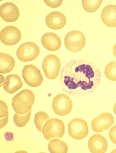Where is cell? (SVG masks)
I'll return each instance as SVG.
<instances>
[{
  "mask_svg": "<svg viewBox=\"0 0 116 153\" xmlns=\"http://www.w3.org/2000/svg\"><path fill=\"white\" fill-rule=\"evenodd\" d=\"M52 108L56 115L60 116H65L69 114L72 111V100L66 94H59L53 100Z\"/></svg>",
  "mask_w": 116,
  "mask_h": 153,
  "instance_id": "obj_8",
  "label": "cell"
},
{
  "mask_svg": "<svg viewBox=\"0 0 116 153\" xmlns=\"http://www.w3.org/2000/svg\"><path fill=\"white\" fill-rule=\"evenodd\" d=\"M35 100V96L33 91L24 89L13 97L12 107L16 113L25 114L32 110Z\"/></svg>",
  "mask_w": 116,
  "mask_h": 153,
  "instance_id": "obj_2",
  "label": "cell"
},
{
  "mask_svg": "<svg viewBox=\"0 0 116 153\" xmlns=\"http://www.w3.org/2000/svg\"><path fill=\"white\" fill-rule=\"evenodd\" d=\"M1 114H0V118L4 117L8 114V108L7 105L5 102L1 100Z\"/></svg>",
  "mask_w": 116,
  "mask_h": 153,
  "instance_id": "obj_25",
  "label": "cell"
},
{
  "mask_svg": "<svg viewBox=\"0 0 116 153\" xmlns=\"http://www.w3.org/2000/svg\"><path fill=\"white\" fill-rule=\"evenodd\" d=\"M113 54H114V57L116 58V44H115V45L113 47Z\"/></svg>",
  "mask_w": 116,
  "mask_h": 153,
  "instance_id": "obj_28",
  "label": "cell"
},
{
  "mask_svg": "<svg viewBox=\"0 0 116 153\" xmlns=\"http://www.w3.org/2000/svg\"><path fill=\"white\" fill-rule=\"evenodd\" d=\"M63 0H45L44 1V3L47 6L52 8H57L61 6L63 2Z\"/></svg>",
  "mask_w": 116,
  "mask_h": 153,
  "instance_id": "obj_24",
  "label": "cell"
},
{
  "mask_svg": "<svg viewBox=\"0 0 116 153\" xmlns=\"http://www.w3.org/2000/svg\"><path fill=\"white\" fill-rule=\"evenodd\" d=\"M60 59L53 54L47 55L43 60L42 68L45 76L49 80H55L59 76L61 68Z\"/></svg>",
  "mask_w": 116,
  "mask_h": 153,
  "instance_id": "obj_5",
  "label": "cell"
},
{
  "mask_svg": "<svg viewBox=\"0 0 116 153\" xmlns=\"http://www.w3.org/2000/svg\"><path fill=\"white\" fill-rule=\"evenodd\" d=\"M111 153H116V149L113 150L112 152H111Z\"/></svg>",
  "mask_w": 116,
  "mask_h": 153,
  "instance_id": "obj_30",
  "label": "cell"
},
{
  "mask_svg": "<svg viewBox=\"0 0 116 153\" xmlns=\"http://www.w3.org/2000/svg\"><path fill=\"white\" fill-rule=\"evenodd\" d=\"M101 80L100 71L95 64L79 59L67 62L60 71L59 77L63 90L74 97L91 94L98 88Z\"/></svg>",
  "mask_w": 116,
  "mask_h": 153,
  "instance_id": "obj_1",
  "label": "cell"
},
{
  "mask_svg": "<svg viewBox=\"0 0 116 153\" xmlns=\"http://www.w3.org/2000/svg\"><path fill=\"white\" fill-rule=\"evenodd\" d=\"M88 147L91 153H105L108 149L107 140L100 134H94L89 140Z\"/></svg>",
  "mask_w": 116,
  "mask_h": 153,
  "instance_id": "obj_13",
  "label": "cell"
},
{
  "mask_svg": "<svg viewBox=\"0 0 116 153\" xmlns=\"http://www.w3.org/2000/svg\"><path fill=\"white\" fill-rule=\"evenodd\" d=\"M23 82L21 77L16 74H11L6 76L3 88L6 92L13 94L23 87Z\"/></svg>",
  "mask_w": 116,
  "mask_h": 153,
  "instance_id": "obj_16",
  "label": "cell"
},
{
  "mask_svg": "<svg viewBox=\"0 0 116 153\" xmlns=\"http://www.w3.org/2000/svg\"><path fill=\"white\" fill-rule=\"evenodd\" d=\"M22 37L21 31L14 26H8L4 28L0 33L1 42L7 46H13L20 41Z\"/></svg>",
  "mask_w": 116,
  "mask_h": 153,
  "instance_id": "obj_10",
  "label": "cell"
},
{
  "mask_svg": "<svg viewBox=\"0 0 116 153\" xmlns=\"http://www.w3.org/2000/svg\"><path fill=\"white\" fill-rule=\"evenodd\" d=\"M22 76L26 83L32 88L40 86L44 80L41 71L37 67L32 64L26 65L24 67Z\"/></svg>",
  "mask_w": 116,
  "mask_h": 153,
  "instance_id": "obj_9",
  "label": "cell"
},
{
  "mask_svg": "<svg viewBox=\"0 0 116 153\" xmlns=\"http://www.w3.org/2000/svg\"><path fill=\"white\" fill-rule=\"evenodd\" d=\"M68 129L70 136L77 140L84 139L89 132L87 122L84 119L79 118H75L70 121Z\"/></svg>",
  "mask_w": 116,
  "mask_h": 153,
  "instance_id": "obj_7",
  "label": "cell"
},
{
  "mask_svg": "<svg viewBox=\"0 0 116 153\" xmlns=\"http://www.w3.org/2000/svg\"><path fill=\"white\" fill-rule=\"evenodd\" d=\"M50 119L49 115L44 111H40L36 113L35 116L34 123L39 131L42 132L43 126Z\"/></svg>",
  "mask_w": 116,
  "mask_h": 153,
  "instance_id": "obj_20",
  "label": "cell"
},
{
  "mask_svg": "<svg viewBox=\"0 0 116 153\" xmlns=\"http://www.w3.org/2000/svg\"><path fill=\"white\" fill-rule=\"evenodd\" d=\"M41 42L45 49L51 52L59 50L62 45V41L60 37L50 32L43 35L41 38Z\"/></svg>",
  "mask_w": 116,
  "mask_h": 153,
  "instance_id": "obj_15",
  "label": "cell"
},
{
  "mask_svg": "<svg viewBox=\"0 0 116 153\" xmlns=\"http://www.w3.org/2000/svg\"><path fill=\"white\" fill-rule=\"evenodd\" d=\"M20 15L19 9L13 2H7L0 7V16L6 22H15L18 19Z\"/></svg>",
  "mask_w": 116,
  "mask_h": 153,
  "instance_id": "obj_12",
  "label": "cell"
},
{
  "mask_svg": "<svg viewBox=\"0 0 116 153\" xmlns=\"http://www.w3.org/2000/svg\"><path fill=\"white\" fill-rule=\"evenodd\" d=\"M113 112H114V114H115L116 115V102L115 103V104H114V106H113Z\"/></svg>",
  "mask_w": 116,
  "mask_h": 153,
  "instance_id": "obj_29",
  "label": "cell"
},
{
  "mask_svg": "<svg viewBox=\"0 0 116 153\" xmlns=\"http://www.w3.org/2000/svg\"><path fill=\"white\" fill-rule=\"evenodd\" d=\"M8 114L6 115L5 117L1 119V129L3 128L7 124L8 122Z\"/></svg>",
  "mask_w": 116,
  "mask_h": 153,
  "instance_id": "obj_27",
  "label": "cell"
},
{
  "mask_svg": "<svg viewBox=\"0 0 116 153\" xmlns=\"http://www.w3.org/2000/svg\"><path fill=\"white\" fill-rule=\"evenodd\" d=\"M105 74L108 79L112 81H116V61L111 62L106 66Z\"/></svg>",
  "mask_w": 116,
  "mask_h": 153,
  "instance_id": "obj_23",
  "label": "cell"
},
{
  "mask_svg": "<svg viewBox=\"0 0 116 153\" xmlns=\"http://www.w3.org/2000/svg\"><path fill=\"white\" fill-rule=\"evenodd\" d=\"M65 16L61 12L54 11L47 15L45 19L46 24L48 28L53 30L63 29L66 24Z\"/></svg>",
  "mask_w": 116,
  "mask_h": 153,
  "instance_id": "obj_14",
  "label": "cell"
},
{
  "mask_svg": "<svg viewBox=\"0 0 116 153\" xmlns=\"http://www.w3.org/2000/svg\"><path fill=\"white\" fill-rule=\"evenodd\" d=\"M109 136L111 141L116 144V124L110 129Z\"/></svg>",
  "mask_w": 116,
  "mask_h": 153,
  "instance_id": "obj_26",
  "label": "cell"
},
{
  "mask_svg": "<svg viewBox=\"0 0 116 153\" xmlns=\"http://www.w3.org/2000/svg\"><path fill=\"white\" fill-rule=\"evenodd\" d=\"M86 38L83 32L73 30L69 32L64 38L66 48L73 53L80 52L85 46Z\"/></svg>",
  "mask_w": 116,
  "mask_h": 153,
  "instance_id": "obj_4",
  "label": "cell"
},
{
  "mask_svg": "<svg viewBox=\"0 0 116 153\" xmlns=\"http://www.w3.org/2000/svg\"><path fill=\"white\" fill-rule=\"evenodd\" d=\"M40 49L38 45L32 42H28L21 44L17 49V56L23 62L32 61L38 57Z\"/></svg>",
  "mask_w": 116,
  "mask_h": 153,
  "instance_id": "obj_6",
  "label": "cell"
},
{
  "mask_svg": "<svg viewBox=\"0 0 116 153\" xmlns=\"http://www.w3.org/2000/svg\"><path fill=\"white\" fill-rule=\"evenodd\" d=\"M15 65L14 59L7 53H0V73L7 74L11 72Z\"/></svg>",
  "mask_w": 116,
  "mask_h": 153,
  "instance_id": "obj_18",
  "label": "cell"
},
{
  "mask_svg": "<svg viewBox=\"0 0 116 153\" xmlns=\"http://www.w3.org/2000/svg\"><path fill=\"white\" fill-rule=\"evenodd\" d=\"M114 122V118L111 114L102 113L92 121V128L94 132H102L105 130L108 129Z\"/></svg>",
  "mask_w": 116,
  "mask_h": 153,
  "instance_id": "obj_11",
  "label": "cell"
},
{
  "mask_svg": "<svg viewBox=\"0 0 116 153\" xmlns=\"http://www.w3.org/2000/svg\"><path fill=\"white\" fill-rule=\"evenodd\" d=\"M32 110L27 114L23 115H20L19 114H15L13 117V121L14 124L18 127H25L30 120Z\"/></svg>",
  "mask_w": 116,
  "mask_h": 153,
  "instance_id": "obj_22",
  "label": "cell"
},
{
  "mask_svg": "<svg viewBox=\"0 0 116 153\" xmlns=\"http://www.w3.org/2000/svg\"><path fill=\"white\" fill-rule=\"evenodd\" d=\"M101 18L106 26L116 27V6L110 4L104 7L101 13Z\"/></svg>",
  "mask_w": 116,
  "mask_h": 153,
  "instance_id": "obj_17",
  "label": "cell"
},
{
  "mask_svg": "<svg viewBox=\"0 0 116 153\" xmlns=\"http://www.w3.org/2000/svg\"><path fill=\"white\" fill-rule=\"evenodd\" d=\"M102 0H83L82 6L86 11L93 13L99 8L102 3Z\"/></svg>",
  "mask_w": 116,
  "mask_h": 153,
  "instance_id": "obj_21",
  "label": "cell"
},
{
  "mask_svg": "<svg viewBox=\"0 0 116 153\" xmlns=\"http://www.w3.org/2000/svg\"><path fill=\"white\" fill-rule=\"evenodd\" d=\"M48 148L51 153H67L68 150L66 143L58 139L50 141L48 143Z\"/></svg>",
  "mask_w": 116,
  "mask_h": 153,
  "instance_id": "obj_19",
  "label": "cell"
},
{
  "mask_svg": "<svg viewBox=\"0 0 116 153\" xmlns=\"http://www.w3.org/2000/svg\"><path fill=\"white\" fill-rule=\"evenodd\" d=\"M65 127L64 122L57 118L49 119L43 126L42 133L48 141L54 139H60L64 137Z\"/></svg>",
  "mask_w": 116,
  "mask_h": 153,
  "instance_id": "obj_3",
  "label": "cell"
}]
</instances>
